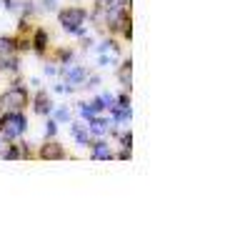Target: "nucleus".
<instances>
[{
    "label": "nucleus",
    "mask_w": 250,
    "mask_h": 233,
    "mask_svg": "<svg viewBox=\"0 0 250 233\" xmlns=\"http://www.w3.org/2000/svg\"><path fill=\"white\" fill-rule=\"evenodd\" d=\"M28 128V118L23 111H5V116L0 118V136L5 140H18Z\"/></svg>",
    "instance_id": "1"
},
{
    "label": "nucleus",
    "mask_w": 250,
    "mask_h": 233,
    "mask_svg": "<svg viewBox=\"0 0 250 233\" xmlns=\"http://www.w3.org/2000/svg\"><path fill=\"white\" fill-rule=\"evenodd\" d=\"M60 25L73 35H83V23H85V10L83 8H62L58 13Z\"/></svg>",
    "instance_id": "2"
},
{
    "label": "nucleus",
    "mask_w": 250,
    "mask_h": 233,
    "mask_svg": "<svg viewBox=\"0 0 250 233\" xmlns=\"http://www.w3.org/2000/svg\"><path fill=\"white\" fill-rule=\"evenodd\" d=\"M25 91L23 88H13L8 91L3 98H0V108H5V111H23V105H25Z\"/></svg>",
    "instance_id": "3"
},
{
    "label": "nucleus",
    "mask_w": 250,
    "mask_h": 233,
    "mask_svg": "<svg viewBox=\"0 0 250 233\" xmlns=\"http://www.w3.org/2000/svg\"><path fill=\"white\" fill-rule=\"evenodd\" d=\"M13 58H15V40L8 35H0V68L13 66Z\"/></svg>",
    "instance_id": "4"
},
{
    "label": "nucleus",
    "mask_w": 250,
    "mask_h": 233,
    "mask_svg": "<svg viewBox=\"0 0 250 233\" xmlns=\"http://www.w3.org/2000/svg\"><path fill=\"white\" fill-rule=\"evenodd\" d=\"M62 156H65V151H62V145L55 143V140H48V143L40 145V158H45V161H58V158H62Z\"/></svg>",
    "instance_id": "5"
},
{
    "label": "nucleus",
    "mask_w": 250,
    "mask_h": 233,
    "mask_svg": "<svg viewBox=\"0 0 250 233\" xmlns=\"http://www.w3.org/2000/svg\"><path fill=\"white\" fill-rule=\"evenodd\" d=\"M118 80L123 83L125 91L133 88V58H125V60H123V66H120V70H118Z\"/></svg>",
    "instance_id": "6"
},
{
    "label": "nucleus",
    "mask_w": 250,
    "mask_h": 233,
    "mask_svg": "<svg viewBox=\"0 0 250 233\" xmlns=\"http://www.w3.org/2000/svg\"><path fill=\"white\" fill-rule=\"evenodd\" d=\"M65 78H68V88H70V91H75L78 86H83V83H85V78H88V68L75 66V68H73V70H70Z\"/></svg>",
    "instance_id": "7"
},
{
    "label": "nucleus",
    "mask_w": 250,
    "mask_h": 233,
    "mask_svg": "<svg viewBox=\"0 0 250 233\" xmlns=\"http://www.w3.org/2000/svg\"><path fill=\"white\" fill-rule=\"evenodd\" d=\"M93 158H95V161H110V158H113L110 145H108L105 140H98V143H93Z\"/></svg>",
    "instance_id": "8"
},
{
    "label": "nucleus",
    "mask_w": 250,
    "mask_h": 233,
    "mask_svg": "<svg viewBox=\"0 0 250 233\" xmlns=\"http://www.w3.org/2000/svg\"><path fill=\"white\" fill-rule=\"evenodd\" d=\"M73 138L80 145H88L90 143V131L85 128V125H80V123H73Z\"/></svg>",
    "instance_id": "9"
},
{
    "label": "nucleus",
    "mask_w": 250,
    "mask_h": 233,
    "mask_svg": "<svg viewBox=\"0 0 250 233\" xmlns=\"http://www.w3.org/2000/svg\"><path fill=\"white\" fill-rule=\"evenodd\" d=\"M35 111H38V113H43V116H48V113L53 111V108H50V100H48L43 93H40L38 100H35Z\"/></svg>",
    "instance_id": "10"
},
{
    "label": "nucleus",
    "mask_w": 250,
    "mask_h": 233,
    "mask_svg": "<svg viewBox=\"0 0 250 233\" xmlns=\"http://www.w3.org/2000/svg\"><path fill=\"white\" fill-rule=\"evenodd\" d=\"M45 46H48V33H45V30H38V33H35V50L43 53Z\"/></svg>",
    "instance_id": "11"
},
{
    "label": "nucleus",
    "mask_w": 250,
    "mask_h": 233,
    "mask_svg": "<svg viewBox=\"0 0 250 233\" xmlns=\"http://www.w3.org/2000/svg\"><path fill=\"white\" fill-rule=\"evenodd\" d=\"M80 113H83V118H85V120H93L95 116H100V113H95V108H93L90 103H83L80 105Z\"/></svg>",
    "instance_id": "12"
},
{
    "label": "nucleus",
    "mask_w": 250,
    "mask_h": 233,
    "mask_svg": "<svg viewBox=\"0 0 250 233\" xmlns=\"http://www.w3.org/2000/svg\"><path fill=\"white\" fill-rule=\"evenodd\" d=\"M53 118H55L58 123H68V120H70V111L65 108V105H62V108H58V111H55V116H53Z\"/></svg>",
    "instance_id": "13"
},
{
    "label": "nucleus",
    "mask_w": 250,
    "mask_h": 233,
    "mask_svg": "<svg viewBox=\"0 0 250 233\" xmlns=\"http://www.w3.org/2000/svg\"><path fill=\"white\" fill-rule=\"evenodd\" d=\"M123 145H125V151H130V145H133V138H130V133H125V136H123Z\"/></svg>",
    "instance_id": "14"
},
{
    "label": "nucleus",
    "mask_w": 250,
    "mask_h": 233,
    "mask_svg": "<svg viewBox=\"0 0 250 233\" xmlns=\"http://www.w3.org/2000/svg\"><path fill=\"white\" fill-rule=\"evenodd\" d=\"M5 158H8V161H15V158H20V151H18V148H10Z\"/></svg>",
    "instance_id": "15"
},
{
    "label": "nucleus",
    "mask_w": 250,
    "mask_h": 233,
    "mask_svg": "<svg viewBox=\"0 0 250 233\" xmlns=\"http://www.w3.org/2000/svg\"><path fill=\"white\" fill-rule=\"evenodd\" d=\"M45 131H48V136H55L58 128H55V123H53V120H48V128H45Z\"/></svg>",
    "instance_id": "16"
},
{
    "label": "nucleus",
    "mask_w": 250,
    "mask_h": 233,
    "mask_svg": "<svg viewBox=\"0 0 250 233\" xmlns=\"http://www.w3.org/2000/svg\"><path fill=\"white\" fill-rule=\"evenodd\" d=\"M98 3H103V5H113V3H118V0H98Z\"/></svg>",
    "instance_id": "17"
},
{
    "label": "nucleus",
    "mask_w": 250,
    "mask_h": 233,
    "mask_svg": "<svg viewBox=\"0 0 250 233\" xmlns=\"http://www.w3.org/2000/svg\"><path fill=\"white\" fill-rule=\"evenodd\" d=\"M45 8H55V0H45Z\"/></svg>",
    "instance_id": "18"
}]
</instances>
